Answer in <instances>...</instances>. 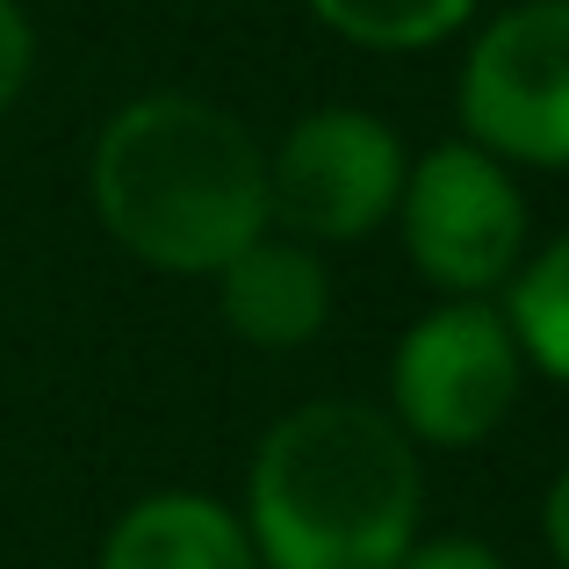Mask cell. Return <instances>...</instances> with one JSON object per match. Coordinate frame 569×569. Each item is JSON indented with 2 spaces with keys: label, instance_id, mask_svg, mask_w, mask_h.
Instances as JSON below:
<instances>
[{
  "label": "cell",
  "instance_id": "1",
  "mask_svg": "<svg viewBox=\"0 0 569 569\" xmlns=\"http://www.w3.org/2000/svg\"><path fill=\"white\" fill-rule=\"evenodd\" d=\"M87 202L130 260L159 274H217L267 231V152L202 94H138L101 123Z\"/></svg>",
  "mask_w": 569,
  "mask_h": 569
},
{
  "label": "cell",
  "instance_id": "2",
  "mask_svg": "<svg viewBox=\"0 0 569 569\" xmlns=\"http://www.w3.org/2000/svg\"><path fill=\"white\" fill-rule=\"evenodd\" d=\"M418 447L376 403L325 397L260 440L246 533L260 569H397L418 541Z\"/></svg>",
  "mask_w": 569,
  "mask_h": 569
},
{
  "label": "cell",
  "instance_id": "3",
  "mask_svg": "<svg viewBox=\"0 0 569 569\" xmlns=\"http://www.w3.org/2000/svg\"><path fill=\"white\" fill-rule=\"evenodd\" d=\"M512 325L490 296H447L432 303L389 353V418L418 447H483L519 403Z\"/></svg>",
  "mask_w": 569,
  "mask_h": 569
},
{
  "label": "cell",
  "instance_id": "4",
  "mask_svg": "<svg viewBox=\"0 0 569 569\" xmlns=\"http://www.w3.org/2000/svg\"><path fill=\"white\" fill-rule=\"evenodd\" d=\"M403 252L440 296H490L527 260V194L512 167L483 144L455 138L403 167L397 194Z\"/></svg>",
  "mask_w": 569,
  "mask_h": 569
},
{
  "label": "cell",
  "instance_id": "5",
  "mask_svg": "<svg viewBox=\"0 0 569 569\" xmlns=\"http://www.w3.org/2000/svg\"><path fill=\"white\" fill-rule=\"evenodd\" d=\"M461 123L505 167H569V0H519L469 43Z\"/></svg>",
  "mask_w": 569,
  "mask_h": 569
},
{
  "label": "cell",
  "instance_id": "6",
  "mask_svg": "<svg viewBox=\"0 0 569 569\" xmlns=\"http://www.w3.org/2000/svg\"><path fill=\"white\" fill-rule=\"evenodd\" d=\"M403 138L368 109H310L267 159V217L310 246H353L397 217Z\"/></svg>",
  "mask_w": 569,
  "mask_h": 569
},
{
  "label": "cell",
  "instance_id": "7",
  "mask_svg": "<svg viewBox=\"0 0 569 569\" xmlns=\"http://www.w3.org/2000/svg\"><path fill=\"white\" fill-rule=\"evenodd\" d=\"M217 303H223V325H231L246 347L296 353L332 318V274H325L310 238L260 231L217 267Z\"/></svg>",
  "mask_w": 569,
  "mask_h": 569
},
{
  "label": "cell",
  "instance_id": "8",
  "mask_svg": "<svg viewBox=\"0 0 569 569\" xmlns=\"http://www.w3.org/2000/svg\"><path fill=\"white\" fill-rule=\"evenodd\" d=\"M94 569H260V556L231 505L202 490H152L109 527Z\"/></svg>",
  "mask_w": 569,
  "mask_h": 569
},
{
  "label": "cell",
  "instance_id": "9",
  "mask_svg": "<svg viewBox=\"0 0 569 569\" xmlns=\"http://www.w3.org/2000/svg\"><path fill=\"white\" fill-rule=\"evenodd\" d=\"M505 325H512L519 353L541 376L569 382V231L556 246H541L533 260H519V274L505 281Z\"/></svg>",
  "mask_w": 569,
  "mask_h": 569
},
{
  "label": "cell",
  "instance_id": "10",
  "mask_svg": "<svg viewBox=\"0 0 569 569\" xmlns=\"http://www.w3.org/2000/svg\"><path fill=\"white\" fill-rule=\"evenodd\" d=\"M310 14L361 51H432L476 14V0H310Z\"/></svg>",
  "mask_w": 569,
  "mask_h": 569
},
{
  "label": "cell",
  "instance_id": "11",
  "mask_svg": "<svg viewBox=\"0 0 569 569\" xmlns=\"http://www.w3.org/2000/svg\"><path fill=\"white\" fill-rule=\"evenodd\" d=\"M29 72H37V29H29L22 0H0V116L22 101Z\"/></svg>",
  "mask_w": 569,
  "mask_h": 569
},
{
  "label": "cell",
  "instance_id": "12",
  "mask_svg": "<svg viewBox=\"0 0 569 569\" xmlns=\"http://www.w3.org/2000/svg\"><path fill=\"white\" fill-rule=\"evenodd\" d=\"M397 569H505V556L476 533H432V541H411L397 556Z\"/></svg>",
  "mask_w": 569,
  "mask_h": 569
},
{
  "label": "cell",
  "instance_id": "13",
  "mask_svg": "<svg viewBox=\"0 0 569 569\" xmlns=\"http://www.w3.org/2000/svg\"><path fill=\"white\" fill-rule=\"evenodd\" d=\"M541 533H548V556H556L569 569V461H562V476L548 483V505H541Z\"/></svg>",
  "mask_w": 569,
  "mask_h": 569
}]
</instances>
